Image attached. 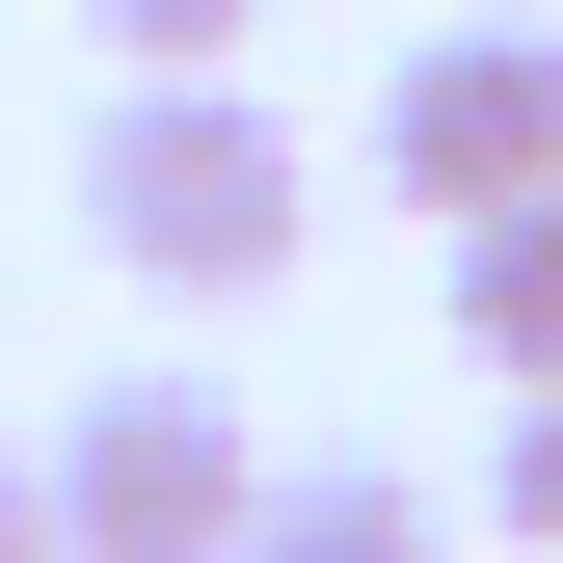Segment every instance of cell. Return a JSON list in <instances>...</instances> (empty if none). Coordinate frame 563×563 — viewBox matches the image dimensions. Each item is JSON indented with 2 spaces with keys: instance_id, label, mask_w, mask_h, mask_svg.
<instances>
[{
  "instance_id": "cell-1",
  "label": "cell",
  "mask_w": 563,
  "mask_h": 563,
  "mask_svg": "<svg viewBox=\"0 0 563 563\" xmlns=\"http://www.w3.org/2000/svg\"><path fill=\"white\" fill-rule=\"evenodd\" d=\"M81 242L134 268V296H268V268L322 242V162L242 108V54H216V81H108V134H81Z\"/></svg>"
},
{
  "instance_id": "cell-2",
  "label": "cell",
  "mask_w": 563,
  "mask_h": 563,
  "mask_svg": "<svg viewBox=\"0 0 563 563\" xmlns=\"http://www.w3.org/2000/svg\"><path fill=\"white\" fill-rule=\"evenodd\" d=\"M268 510V430L216 376H108V402H54V537L81 563H242Z\"/></svg>"
},
{
  "instance_id": "cell-3",
  "label": "cell",
  "mask_w": 563,
  "mask_h": 563,
  "mask_svg": "<svg viewBox=\"0 0 563 563\" xmlns=\"http://www.w3.org/2000/svg\"><path fill=\"white\" fill-rule=\"evenodd\" d=\"M376 188L402 216H510V188H563V27H430L376 81Z\"/></svg>"
},
{
  "instance_id": "cell-4",
  "label": "cell",
  "mask_w": 563,
  "mask_h": 563,
  "mask_svg": "<svg viewBox=\"0 0 563 563\" xmlns=\"http://www.w3.org/2000/svg\"><path fill=\"white\" fill-rule=\"evenodd\" d=\"M430 242H456V349H483V376H563V188L430 216Z\"/></svg>"
},
{
  "instance_id": "cell-5",
  "label": "cell",
  "mask_w": 563,
  "mask_h": 563,
  "mask_svg": "<svg viewBox=\"0 0 563 563\" xmlns=\"http://www.w3.org/2000/svg\"><path fill=\"white\" fill-rule=\"evenodd\" d=\"M242 563H430V483H402V456H268Z\"/></svg>"
},
{
  "instance_id": "cell-6",
  "label": "cell",
  "mask_w": 563,
  "mask_h": 563,
  "mask_svg": "<svg viewBox=\"0 0 563 563\" xmlns=\"http://www.w3.org/2000/svg\"><path fill=\"white\" fill-rule=\"evenodd\" d=\"M242 27H268V0H81V54H108V81H216Z\"/></svg>"
},
{
  "instance_id": "cell-7",
  "label": "cell",
  "mask_w": 563,
  "mask_h": 563,
  "mask_svg": "<svg viewBox=\"0 0 563 563\" xmlns=\"http://www.w3.org/2000/svg\"><path fill=\"white\" fill-rule=\"evenodd\" d=\"M483 510H510V537L563 563V376H510V456H483Z\"/></svg>"
},
{
  "instance_id": "cell-8",
  "label": "cell",
  "mask_w": 563,
  "mask_h": 563,
  "mask_svg": "<svg viewBox=\"0 0 563 563\" xmlns=\"http://www.w3.org/2000/svg\"><path fill=\"white\" fill-rule=\"evenodd\" d=\"M0 563H81V537H54V456H0Z\"/></svg>"
}]
</instances>
